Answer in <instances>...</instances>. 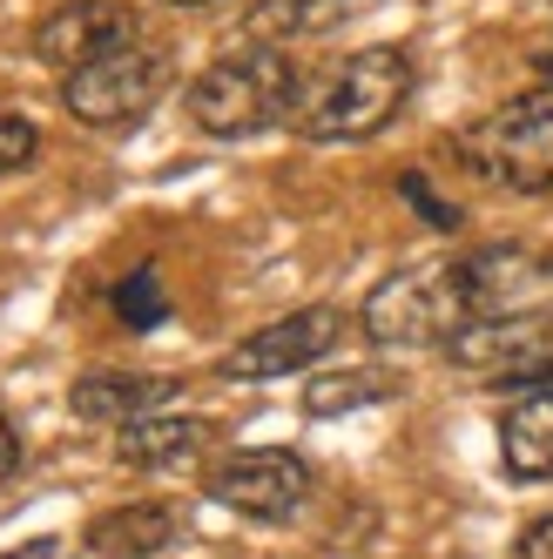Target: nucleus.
<instances>
[{"label":"nucleus","instance_id":"20e7f679","mask_svg":"<svg viewBox=\"0 0 553 559\" xmlns=\"http://www.w3.org/2000/svg\"><path fill=\"white\" fill-rule=\"evenodd\" d=\"M459 148H466V169L499 189H520V195L553 189V88L499 102L486 122L466 129Z\"/></svg>","mask_w":553,"mask_h":559},{"label":"nucleus","instance_id":"6e6552de","mask_svg":"<svg viewBox=\"0 0 553 559\" xmlns=\"http://www.w3.org/2000/svg\"><path fill=\"white\" fill-rule=\"evenodd\" d=\"M136 41V14L115 8V0H68V8H55L42 27H34V61H48L61 74L89 68L115 48Z\"/></svg>","mask_w":553,"mask_h":559},{"label":"nucleus","instance_id":"9b49d317","mask_svg":"<svg viewBox=\"0 0 553 559\" xmlns=\"http://www.w3.org/2000/svg\"><path fill=\"white\" fill-rule=\"evenodd\" d=\"M183 506H169V499H136V506H115V512H102L95 526H89V552L95 559H155L163 546H176L183 539Z\"/></svg>","mask_w":553,"mask_h":559},{"label":"nucleus","instance_id":"f3484780","mask_svg":"<svg viewBox=\"0 0 553 559\" xmlns=\"http://www.w3.org/2000/svg\"><path fill=\"white\" fill-rule=\"evenodd\" d=\"M34 155H42V129H34L27 115H14V108H0V176H14V169H27Z\"/></svg>","mask_w":553,"mask_h":559},{"label":"nucleus","instance_id":"4be33fe9","mask_svg":"<svg viewBox=\"0 0 553 559\" xmlns=\"http://www.w3.org/2000/svg\"><path fill=\"white\" fill-rule=\"evenodd\" d=\"M0 559H61V539H27V546L0 552Z\"/></svg>","mask_w":553,"mask_h":559},{"label":"nucleus","instance_id":"dca6fc26","mask_svg":"<svg viewBox=\"0 0 553 559\" xmlns=\"http://www.w3.org/2000/svg\"><path fill=\"white\" fill-rule=\"evenodd\" d=\"M115 317H122L129 331H155L169 317V297H163V276H155V263H136L122 284H115Z\"/></svg>","mask_w":553,"mask_h":559},{"label":"nucleus","instance_id":"f8f14e48","mask_svg":"<svg viewBox=\"0 0 553 559\" xmlns=\"http://www.w3.org/2000/svg\"><path fill=\"white\" fill-rule=\"evenodd\" d=\"M499 459L520 486H546L553 478V391H527L499 418Z\"/></svg>","mask_w":553,"mask_h":559},{"label":"nucleus","instance_id":"1a4fd4ad","mask_svg":"<svg viewBox=\"0 0 553 559\" xmlns=\"http://www.w3.org/2000/svg\"><path fill=\"white\" fill-rule=\"evenodd\" d=\"M546 344H553V310H520V317H480V324H466L446 344V357L459 371H480V378L506 384L527 365H540Z\"/></svg>","mask_w":553,"mask_h":559},{"label":"nucleus","instance_id":"5701e85b","mask_svg":"<svg viewBox=\"0 0 553 559\" xmlns=\"http://www.w3.org/2000/svg\"><path fill=\"white\" fill-rule=\"evenodd\" d=\"M163 8H210V0H163Z\"/></svg>","mask_w":553,"mask_h":559},{"label":"nucleus","instance_id":"0eeeda50","mask_svg":"<svg viewBox=\"0 0 553 559\" xmlns=\"http://www.w3.org/2000/svg\"><path fill=\"white\" fill-rule=\"evenodd\" d=\"M203 492L244 519H291L310 492V465L284 445H257V452H230L223 465H210Z\"/></svg>","mask_w":553,"mask_h":559},{"label":"nucleus","instance_id":"f257e3e1","mask_svg":"<svg viewBox=\"0 0 553 559\" xmlns=\"http://www.w3.org/2000/svg\"><path fill=\"white\" fill-rule=\"evenodd\" d=\"M412 102V55L405 48H358L331 61L318 82H304L291 129L304 142H365L385 122H399Z\"/></svg>","mask_w":553,"mask_h":559},{"label":"nucleus","instance_id":"7ed1b4c3","mask_svg":"<svg viewBox=\"0 0 553 559\" xmlns=\"http://www.w3.org/2000/svg\"><path fill=\"white\" fill-rule=\"evenodd\" d=\"M358 324L378 350H425L452 344L472 324V304L459 290V263H425V270H391L365 297Z\"/></svg>","mask_w":553,"mask_h":559},{"label":"nucleus","instance_id":"9d476101","mask_svg":"<svg viewBox=\"0 0 553 559\" xmlns=\"http://www.w3.org/2000/svg\"><path fill=\"white\" fill-rule=\"evenodd\" d=\"M183 384L176 378H155V371H89V378H74V391H68V405H74V418H89V425H136V418H149L155 405H169Z\"/></svg>","mask_w":553,"mask_h":559},{"label":"nucleus","instance_id":"aec40b11","mask_svg":"<svg viewBox=\"0 0 553 559\" xmlns=\"http://www.w3.org/2000/svg\"><path fill=\"white\" fill-rule=\"evenodd\" d=\"M506 391H520V397H527V391H553V357H540V365H527L520 378H506Z\"/></svg>","mask_w":553,"mask_h":559},{"label":"nucleus","instance_id":"423d86ee","mask_svg":"<svg viewBox=\"0 0 553 559\" xmlns=\"http://www.w3.org/2000/svg\"><path fill=\"white\" fill-rule=\"evenodd\" d=\"M338 337H344V317H338L331 304L291 310V317H276V324H263V331H250L244 344H236V350L223 357V378H236V384H270V378L310 371Z\"/></svg>","mask_w":553,"mask_h":559},{"label":"nucleus","instance_id":"6ab92c4d","mask_svg":"<svg viewBox=\"0 0 553 559\" xmlns=\"http://www.w3.org/2000/svg\"><path fill=\"white\" fill-rule=\"evenodd\" d=\"M513 559H553V512H540L533 526H520V539H513Z\"/></svg>","mask_w":553,"mask_h":559},{"label":"nucleus","instance_id":"412c9836","mask_svg":"<svg viewBox=\"0 0 553 559\" xmlns=\"http://www.w3.org/2000/svg\"><path fill=\"white\" fill-rule=\"evenodd\" d=\"M14 465H21V438H14L8 412H0V486H8V478H14Z\"/></svg>","mask_w":553,"mask_h":559},{"label":"nucleus","instance_id":"2eb2a0df","mask_svg":"<svg viewBox=\"0 0 553 559\" xmlns=\"http://www.w3.org/2000/svg\"><path fill=\"white\" fill-rule=\"evenodd\" d=\"M385 391H391V384L372 378V371H310L304 412H310V418H338V412H351V405H372V397H385Z\"/></svg>","mask_w":553,"mask_h":559},{"label":"nucleus","instance_id":"ddd939ff","mask_svg":"<svg viewBox=\"0 0 553 559\" xmlns=\"http://www.w3.org/2000/svg\"><path fill=\"white\" fill-rule=\"evenodd\" d=\"M216 438V425L210 418H183V412H149V418H136V425H122L115 431V452H122L129 465H142V472H155V465H183V459H196Z\"/></svg>","mask_w":553,"mask_h":559},{"label":"nucleus","instance_id":"f03ea898","mask_svg":"<svg viewBox=\"0 0 553 559\" xmlns=\"http://www.w3.org/2000/svg\"><path fill=\"white\" fill-rule=\"evenodd\" d=\"M297 95H304V74L284 48H236L196 74L183 108L203 135L236 142V135H257L270 122H284V115H297Z\"/></svg>","mask_w":553,"mask_h":559},{"label":"nucleus","instance_id":"39448f33","mask_svg":"<svg viewBox=\"0 0 553 559\" xmlns=\"http://www.w3.org/2000/svg\"><path fill=\"white\" fill-rule=\"evenodd\" d=\"M163 88H169V55L149 41H129L89 68L61 74V108L89 129H122V122H142Z\"/></svg>","mask_w":553,"mask_h":559},{"label":"nucleus","instance_id":"a211bd4d","mask_svg":"<svg viewBox=\"0 0 553 559\" xmlns=\"http://www.w3.org/2000/svg\"><path fill=\"white\" fill-rule=\"evenodd\" d=\"M399 189L425 210V223H432V229H459V210H452V203H439V195L425 189V176H419V169H412V176H399Z\"/></svg>","mask_w":553,"mask_h":559},{"label":"nucleus","instance_id":"4468645a","mask_svg":"<svg viewBox=\"0 0 553 559\" xmlns=\"http://www.w3.org/2000/svg\"><path fill=\"white\" fill-rule=\"evenodd\" d=\"M365 0H257L244 14V41L257 48H284V41H304V34H331L338 21H351Z\"/></svg>","mask_w":553,"mask_h":559}]
</instances>
